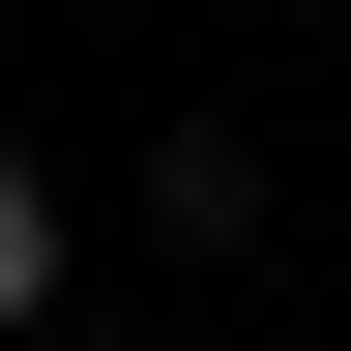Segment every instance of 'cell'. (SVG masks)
Returning a JSON list of instances; mask_svg holds the SVG:
<instances>
[{"instance_id":"cell-1","label":"cell","mask_w":351,"mask_h":351,"mask_svg":"<svg viewBox=\"0 0 351 351\" xmlns=\"http://www.w3.org/2000/svg\"><path fill=\"white\" fill-rule=\"evenodd\" d=\"M29 293H59V176L0 147V322H29Z\"/></svg>"}]
</instances>
